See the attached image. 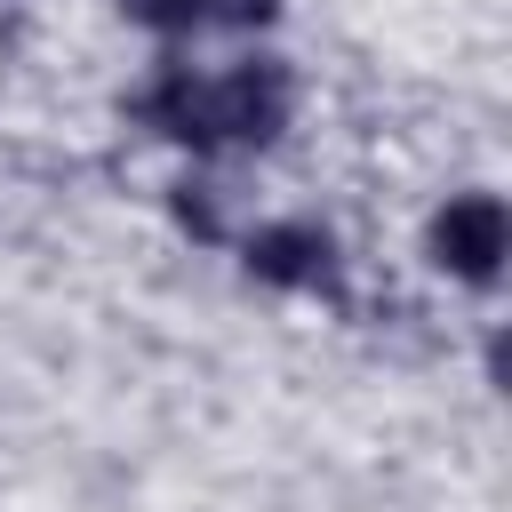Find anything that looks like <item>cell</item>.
I'll list each match as a JSON object with an SVG mask.
<instances>
[{
    "label": "cell",
    "mask_w": 512,
    "mask_h": 512,
    "mask_svg": "<svg viewBox=\"0 0 512 512\" xmlns=\"http://www.w3.org/2000/svg\"><path fill=\"white\" fill-rule=\"evenodd\" d=\"M296 120V72L280 56H240L208 72V144L216 152H272Z\"/></svg>",
    "instance_id": "6da1fadb"
},
{
    "label": "cell",
    "mask_w": 512,
    "mask_h": 512,
    "mask_svg": "<svg viewBox=\"0 0 512 512\" xmlns=\"http://www.w3.org/2000/svg\"><path fill=\"white\" fill-rule=\"evenodd\" d=\"M424 256H432L448 280H464V288H496V272H504V256H512V216H504V200H496V192H448V200L432 208V224H424Z\"/></svg>",
    "instance_id": "3957f363"
},
{
    "label": "cell",
    "mask_w": 512,
    "mask_h": 512,
    "mask_svg": "<svg viewBox=\"0 0 512 512\" xmlns=\"http://www.w3.org/2000/svg\"><path fill=\"white\" fill-rule=\"evenodd\" d=\"M128 112L160 136V144H184L192 160H216V144H208V72L192 64V56H160L152 72H144V88L128 96Z\"/></svg>",
    "instance_id": "277c9868"
},
{
    "label": "cell",
    "mask_w": 512,
    "mask_h": 512,
    "mask_svg": "<svg viewBox=\"0 0 512 512\" xmlns=\"http://www.w3.org/2000/svg\"><path fill=\"white\" fill-rule=\"evenodd\" d=\"M208 24H224V32H272L280 0H208Z\"/></svg>",
    "instance_id": "52a82bcc"
},
{
    "label": "cell",
    "mask_w": 512,
    "mask_h": 512,
    "mask_svg": "<svg viewBox=\"0 0 512 512\" xmlns=\"http://www.w3.org/2000/svg\"><path fill=\"white\" fill-rule=\"evenodd\" d=\"M232 248H240V272L264 280V288H280V296H336L344 256H336V232L312 224V216L248 224V232H232Z\"/></svg>",
    "instance_id": "7a4b0ae2"
},
{
    "label": "cell",
    "mask_w": 512,
    "mask_h": 512,
    "mask_svg": "<svg viewBox=\"0 0 512 512\" xmlns=\"http://www.w3.org/2000/svg\"><path fill=\"white\" fill-rule=\"evenodd\" d=\"M120 16L128 24H144L152 40H192V32H208V0H120Z\"/></svg>",
    "instance_id": "5b68a950"
},
{
    "label": "cell",
    "mask_w": 512,
    "mask_h": 512,
    "mask_svg": "<svg viewBox=\"0 0 512 512\" xmlns=\"http://www.w3.org/2000/svg\"><path fill=\"white\" fill-rule=\"evenodd\" d=\"M168 208H176V224H184L192 240H208V248H216V240H232V224H224V208H216V184H208V176H184Z\"/></svg>",
    "instance_id": "8992f818"
}]
</instances>
